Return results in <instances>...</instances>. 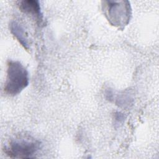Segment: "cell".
Listing matches in <instances>:
<instances>
[{"label": "cell", "mask_w": 159, "mask_h": 159, "mask_svg": "<svg viewBox=\"0 0 159 159\" xmlns=\"http://www.w3.org/2000/svg\"><path fill=\"white\" fill-rule=\"evenodd\" d=\"M20 10L25 14L34 16L40 22L43 21V15L39 1L24 0L19 2Z\"/></svg>", "instance_id": "obj_4"}, {"label": "cell", "mask_w": 159, "mask_h": 159, "mask_svg": "<svg viewBox=\"0 0 159 159\" xmlns=\"http://www.w3.org/2000/svg\"><path fill=\"white\" fill-rule=\"evenodd\" d=\"M11 32L16 38L19 42L26 50L29 49V43L27 39V35L22 25L16 20H12L9 24Z\"/></svg>", "instance_id": "obj_5"}, {"label": "cell", "mask_w": 159, "mask_h": 159, "mask_svg": "<svg viewBox=\"0 0 159 159\" xmlns=\"http://www.w3.org/2000/svg\"><path fill=\"white\" fill-rule=\"evenodd\" d=\"M42 147V143L30 136H21L10 140L4 152L11 158H34Z\"/></svg>", "instance_id": "obj_3"}, {"label": "cell", "mask_w": 159, "mask_h": 159, "mask_svg": "<svg viewBox=\"0 0 159 159\" xmlns=\"http://www.w3.org/2000/svg\"><path fill=\"white\" fill-rule=\"evenodd\" d=\"M102 9L109 22L119 29H124L132 17V8L128 1H104L102 2Z\"/></svg>", "instance_id": "obj_2"}, {"label": "cell", "mask_w": 159, "mask_h": 159, "mask_svg": "<svg viewBox=\"0 0 159 159\" xmlns=\"http://www.w3.org/2000/svg\"><path fill=\"white\" fill-rule=\"evenodd\" d=\"M114 120L116 122V123L117 124H121L122 122H123L125 120V116L124 115V114L120 112H116L114 114Z\"/></svg>", "instance_id": "obj_7"}, {"label": "cell", "mask_w": 159, "mask_h": 159, "mask_svg": "<svg viewBox=\"0 0 159 159\" xmlns=\"http://www.w3.org/2000/svg\"><path fill=\"white\" fill-rule=\"evenodd\" d=\"M115 99L116 105L124 108L129 107L130 105H132L134 101L132 94L129 90L124 91L118 94Z\"/></svg>", "instance_id": "obj_6"}, {"label": "cell", "mask_w": 159, "mask_h": 159, "mask_svg": "<svg viewBox=\"0 0 159 159\" xmlns=\"http://www.w3.org/2000/svg\"><path fill=\"white\" fill-rule=\"evenodd\" d=\"M6 73L4 90L7 94L17 95L29 85V72L20 61L9 60Z\"/></svg>", "instance_id": "obj_1"}]
</instances>
